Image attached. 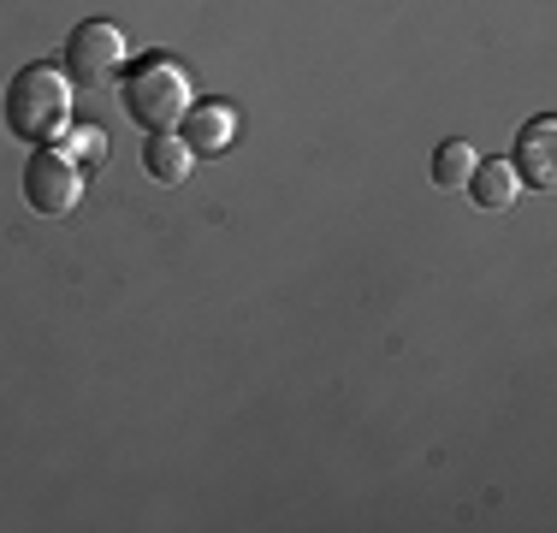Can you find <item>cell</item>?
<instances>
[{
  "instance_id": "cell-7",
  "label": "cell",
  "mask_w": 557,
  "mask_h": 533,
  "mask_svg": "<svg viewBox=\"0 0 557 533\" xmlns=\"http://www.w3.org/2000/svg\"><path fill=\"white\" fill-rule=\"evenodd\" d=\"M190 142L184 137H172V131H154L149 142H143V166H149V178L154 184H184L190 178Z\"/></svg>"
},
{
  "instance_id": "cell-2",
  "label": "cell",
  "mask_w": 557,
  "mask_h": 533,
  "mask_svg": "<svg viewBox=\"0 0 557 533\" xmlns=\"http://www.w3.org/2000/svg\"><path fill=\"white\" fill-rule=\"evenodd\" d=\"M119 101H125V113L137 119L143 131H172V125H184V113H190V77H184L172 60H161V53H149V60L131 65Z\"/></svg>"
},
{
  "instance_id": "cell-10",
  "label": "cell",
  "mask_w": 557,
  "mask_h": 533,
  "mask_svg": "<svg viewBox=\"0 0 557 533\" xmlns=\"http://www.w3.org/2000/svg\"><path fill=\"white\" fill-rule=\"evenodd\" d=\"M60 154H65V160H96V166H101V160H108V137H101L96 125H89V131H72Z\"/></svg>"
},
{
  "instance_id": "cell-8",
  "label": "cell",
  "mask_w": 557,
  "mask_h": 533,
  "mask_svg": "<svg viewBox=\"0 0 557 533\" xmlns=\"http://www.w3.org/2000/svg\"><path fill=\"white\" fill-rule=\"evenodd\" d=\"M462 190H469L481 208L498 213V208L516 202V190H522V184H516V166H510V160H474V172H469V184H462Z\"/></svg>"
},
{
  "instance_id": "cell-4",
  "label": "cell",
  "mask_w": 557,
  "mask_h": 533,
  "mask_svg": "<svg viewBox=\"0 0 557 533\" xmlns=\"http://www.w3.org/2000/svg\"><path fill=\"white\" fill-rule=\"evenodd\" d=\"M77 196H84V178H77L72 160L60 149H36L30 166H24V202L36 213H48V220H60V213L77 208Z\"/></svg>"
},
{
  "instance_id": "cell-5",
  "label": "cell",
  "mask_w": 557,
  "mask_h": 533,
  "mask_svg": "<svg viewBox=\"0 0 557 533\" xmlns=\"http://www.w3.org/2000/svg\"><path fill=\"white\" fill-rule=\"evenodd\" d=\"M510 166H516V184H528V190H557V119L522 125Z\"/></svg>"
},
{
  "instance_id": "cell-6",
  "label": "cell",
  "mask_w": 557,
  "mask_h": 533,
  "mask_svg": "<svg viewBox=\"0 0 557 533\" xmlns=\"http://www.w3.org/2000/svg\"><path fill=\"white\" fill-rule=\"evenodd\" d=\"M184 142H190V154H225L237 142V113L220 101H202L184 113Z\"/></svg>"
},
{
  "instance_id": "cell-9",
  "label": "cell",
  "mask_w": 557,
  "mask_h": 533,
  "mask_svg": "<svg viewBox=\"0 0 557 533\" xmlns=\"http://www.w3.org/2000/svg\"><path fill=\"white\" fill-rule=\"evenodd\" d=\"M469 172H474V149L469 142H440V149H433V184H440V190H462V184H469Z\"/></svg>"
},
{
  "instance_id": "cell-3",
  "label": "cell",
  "mask_w": 557,
  "mask_h": 533,
  "mask_svg": "<svg viewBox=\"0 0 557 533\" xmlns=\"http://www.w3.org/2000/svg\"><path fill=\"white\" fill-rule=\"evenodd\" d=\"M119 65H125V36H119L108 18L77 24L72 42H65V77H72L77 89H96V84H108Z\"/></svg>"
},
{
  "instance_id": "cell-1",
  "label": "cell",
  "mask_w": 557,
  "mask_h": 533,
  "mask_svg": "<svg viewBox=\"0 0 557 533\" xmlns=\"http://www.w3.org/2000/svg\"><path fill=\"white\" fill-rule=\"evenodd\" d=\"M65 119H72V84L54 72V65H24L18 77L7 84V131L18 142H36V149H48V142L65 131Z\"/></svg>"
}]
</instances>
